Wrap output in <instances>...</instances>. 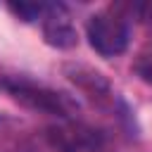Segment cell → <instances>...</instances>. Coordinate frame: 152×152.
I'll list each match as a JSON object with an SVG mask.
<instances>
[{"label": "cell", "instance_id": "6da1fadb", "mask_svg": "<svg viewBox=\"0 0 152 152\" xmlns=\"http://www.w3.org/2000/svg\"><path fill=\"white\" fill-rule=\"evenodd\" d=\"M0 88L12 97L17 100L19 104L33 109V112H43V114H52L62 121H71L76 114H78V102L62 93V90H55L50 86H43V83H36V81H28L24 76H2L0 78Z\"/></svg>", "mask_w": 152, "mask_h": 152}, {"label": "cell", "instance_id": "7a4b0ae2", "mask_svg": "<svg viewBox=\"0 0 152 152\" xmlns=\"http://www.w3.org/2000/svg\"><path fill=\"white\" fill-rule=\"evenodd\" d=\"M90 48L102 57L121 55L128 48V21L119 12V7H107L90 14L86 24Z\"/></svg>", "mask_w": 152, "mask_h": 152}, {"label": "cell", "instance_id": "3957f363", "mask_svg": "<svg viewBox=\"0 0 152 152\" xmlns=\"http://www.w3.org/2000/svg\"><path fill=\"white\" fill-rule=\"evenodd\" d=\"M48 140L57 152H112L107 138L81 121H59L48 128Z\"/></svg>", "mask_w": 152, "mask_h": 152}, {"label": "cell", "instance_id": "277c9868", "mask_svg": "<svg viewBox=\"0 0 152 152\" xmlns=\"http://www.w3.org/2000/svg\"><path fill=\"white\" fill-rule=\"evenodd\" d=\"M40 24H43V38L48 45L59 48V50H69L76 45V40H78L76 26L71 21L69 10L62 2H48L45 12L40 17Z\"/></svg>", "mask_w": 152, "mask_h": 152}, {"label": "cell", "instance_id": "5b68a950", "mask_svg": "<svg viewBox=\"0 0 152 152\" xmlns=\"http://www.w3.org/2000/svg\"><path fill=\"white\" fill-rule=\"evenodd\" d=\"M66 74L88 97H93L97 102L112 100V88L100 71H93L90 66H83V64H71V66H66Z\"/></svg>", "mask_w": 152, "mask_h": 152}, {"label": "cell", "instance_id": "8992f818", "mask_svg": "<svg viewBox=\"0 0 152 152\" xmlns=\"http://www.w3.org/2000/svg\"><path fill=\"white\" fill-rule=\"evenodd\" d=\"M133 71L140 81L152 86V38H147L145 45L138 50V55L133 59Z\"/></svg>", "mask_w": 152, "mask_h": 152}, {"label": "cell", "instance_id": "52a82bcc", "mask_svg": "<svg viewBox=\"0 0 152 152\" xmlns=\"http://www.w3.org/2000/svg\"><path fill=\"white\" fill-rule=\"evenodd\" d=\"M45 7H48V2H10L7 5V10L14 17H19L21 21H36V19H40L43 12H45Z\"/></svg>", "mask_w": 152, "mask_h": 152}, {"label": "cell", "instance_id": "ba28073f", "mask_svg": "<svg viewBox=\"0 0 152 152\" xmlns=\"http://www.w3.org/2000/svg\"><path fill=\"white\" fill-rule=\"evenodd\" d=\"M131 12H135V14H138V19H142V21L152 24V2H140V5H133V7H131Z\"/></svg>", "mask_w": 152, "mask_h": 152}]
</instances>
